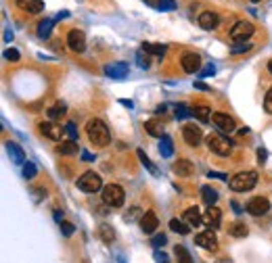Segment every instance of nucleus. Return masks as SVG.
Instances as JSON below:
<instances>
[{
	"instance_id": "nucleus-1",
	"label": "nucleus",
	"mask_w": 272,
	"mask_h": 263,
	"mask_svg": "<svg viewBox=\"0 0 272 263\" xmlns=\"http://www.w3.org/2000/svg\"><path fill=\"white\" fill-rule=\"evenodd\" d=\"M86 134H88V140L94 146H107L111 142L109 128L105 126V121H101V119H90L88 126H86Z\"/></svg>"
},
{
	"instance_id": "nucleus-2",
	"label": "nucleus",
	"mask_w": 272,
	"mask_h": 263,
	"mask_svg": "<svg viewBox=\"0 0 272 263\" xmlns=\"http://www.w3.org/2000/svg\"><path fill=\"white\" fill-rule=\"evenodd\" d=\"M255 184H257V173L255 171H241V173H237L228 180V186H231V190H235V192H247Z\"/></svg>"
},
{
	"instance_id": "nucleus-3",
	"label": "nucleus",
	"mask_w": 272,
	"mask_h": 263,
	"mask_svg": "<svg viewBox=\"0 0 272 263\" xmlns=\"http://www.w3.org/2000/svg\"><path fill=\"white\" fill-rule=\"evenodd\" d=\"M205 142H207V148L211 150V153H216L220 157H228L233 153V142L222 134H209L205 138Z\"/></svg>"
},
{
	"instance_id": "nucleus-4",
	"label": "nucleus",
	"mask_w": 272,
	"mask_h": 263,
	"mask_svg": "<svg viewBox=\"0 0 272 263\" xmlns=\"http://www.w3.org/2000/svg\"><path fill=\"white\" fill-rule=\"evenodd\" d=\"M76 186L82 190V192H96L103 188V180L98 173L94 171H84L78 180H76Z\"/></svg>"
},
{
	"instance_id": "nucleus-5",
	"label": "nucleus",
	"mask_w": 272,
	"mask_h": 263,
	"mask_svg": "<svg viewBox=\"0 0 272 263\" xmlns=\"http://www.w3.org/2000/svg\"><path fill=\"white\" fill-rule=\"evenodd\" d=\"M124 199H126V195H124V188L122 186L109 184V186L103 188V201H105V205H109V207H122L124 205Z\"/></svg>"
},
{
	"instance_id": "nucleus-6",
	"label": "nucleus",
	"mask_w": 272,
	"mask_h": 263,
	"mask_svg": "<svg viewBox=\"0 0 272 263\" xmlns=\"http://www.w3.org/2000/svg\"><path fill=\"white\" fill-rule=\"evenodd\" d=\"M253 34H255V27L249 21H237L231 30V38L235 42H245V40H249Z\"/></svg>"
},
{
	"instance_id": "nucleus-7",
	"label": "nucleus",
	"mask_w": 272,
	"mask_h": 263,
	"mask_svg": "<svg viewBox=\"0 0 272 263\" xmlns=\"http://www.w3.org/2000/svg\"><path fill=\"white\" fill-rule=\"evenodd\" d=\"M182 138L189 146H199L203 140V130L199 126H195V123H187V126L182 128Z\"/></svg>"
},
{
	"instance_id": "nucleus-8",
	"label": "nucleus",
	"mask_w": 272,
	"mask_h": 263,
	"mask_svg": "<svg viewBox=\"0 0 272 263\" xmlns=\"http://www.w3.org/2000/svg\"><path fill=\"white\" fill-rule=\"evenodd\" d=\"M211 121H213V126H216L222 134H233L237 128H235V119L228 115V113H222V111H218V113H213L211 115Z\"/></svg>"
},
{
	"instance_id": "nucleus-9",
	"label": "nucleus",
	"mask_w": 272,
	"mask_h": 263,
	"mask_svg": "<svg viewBox=\"0 0 272 263\" xmlns=\"http://www.w3.org/2000/svg\"><path fill=\"white\" fill-rule=\"evenodd\" d=\"M270 211V203L266 197H253L249 203H247V213L253 215V217H260V215H266Z\"/></svg>"
},
{
	"instance_id": "nucleus-10",
	"label": "nucleus",
	"mask_w": 272,
	"mask_h": 263,
	"mask_svg": "<svg viewBox=\"0 0 272 263\" xmlns=\"http://www.w3.org/2000/svg\"><path fill=\"white\" fill-rule=\"evenodd\" d=\"M180 63H182V69H184L187 73L201 71V57H199V54H195V52H184L182 59H180Z\"/></svg>"
},
{
	"instance_id": "nucleus-11",
	"label": "nucleus",
	"mask_w": 272,
	"mask_h": 263,
	"mask_svg": "<svg viewBox=\"0 0 272 263\" xmlns=\"http://www.w3.org/2000/svg\"><path fill=\"white\" fill-rule=\"evenodd\" d=\"M67 46L74 52H84L86 50V36L82 30H71L67 34Z\"/></svg>"
},
{
	"instance_id": "nucleus-12",
	"label": "nucleus",
	"mask_w": 272,
	"mask_h": 263,
	"mask_svg": "<svg viewBox=\"0 0 272 263\" xmlns=\"http://www.w3.org/2000/svg\"><path fill=\"white\" fill-rule=\"evenodd\" d=\"M38 130H40V134L44 136V138H48V140H61V136H63V132L65 130H61L57 123H52V121H42V123H38Z\"/></svg>"
},
{
	"instance_id": "nucleus-13",
	"label": "nucleus",
	"mask_w": 272,
	"mask_h": 263,
	"mask_svg": "<svg viewBox=\"0 0 272 263\" xmlns=\"http://www.w3.org/2000/svg\"><path fill=\"white\" fill-rule=\"evenodd\" d=\"M195 242L201 248H207V251H216V248H218V238H216V234H213L211 230H205L201 234H197Z\"/></svg>"
},
{
	"instance_id": "nucleus-14",
	"label": "nucleus",
	"mask_w": 272,
	"mask_h": 263,
	"mask_svg": "<svg viewBox=\"0 0 272 263\" xmlns=\"http://www.w3.org/2000/svg\"><path fill=\"white\" fill-rule=\"evenodd\" d=\"M159 228V217L155 215V211H147L140 217V230L145 234H155V230Z\"/></svg>"
},
{
	"instance_id": "nucleus-15",
	"label": "nucleus",
	"mask_w": 272,
	"mask_h": 263,
	"mask_svg": "<svg viewBox=\"0 0 272 263\" xmlns=\"http://www.w3.org/2000/svg\"><path fill=\"white\" fill-rule=\"evenodd\" d=\"M220 23V17H218V13H213V11H203L201 15H199V25L203 27V30H216Z\"/></svg>"
},
{
	"instance_id": "nucleus-16",
	"label": "nucleus",
	"mask_w": 272,
	"mask_h": 263,
	"mask_svg": "<svg viewBox=\"0 0 272 263\" xmlns=\"http://www.w3.org/2000/svg\"><path fill=\"white\" fill-rule=\"evenodd\" d=\"M105 73L109 75V77H113V79H124L126 75H128V63H111V65H107L105 67Z\"/></svg>"
},
{
	"instance_id": "nucleus-17",
	"label": "nucleus",
	"mask_w": 272,
	"mask_h": 263,
	"mask_svg": "<svg viewBox=\"0 0 272 263\" xmlns=\"http://www.w3.org/2000/svg\"><path fill=\"white\" fill-rule=\"evenodd\" d=\"M203 221L209 226V230H216L220 226V221H222V211L216 209V207H207V211L203 215Z\"/></svg>"
},
{
	"instance_id": "nucleus-18",
	"label": "nucleus",
	"mask_w": 272,
	"mask_h": 263,
	"mask_svg": "<svg viewBox=\"0 0 272 263\" xmlns=\"http://www.w3.org/2000/svg\"><path fill=\"white\" fill-rule=\"evenodd\" d=\"M5 146H7V153H9V157H11L13 163H17V165L25 163V153H23V148L17 142H7Z\"/></svg>"
},
{
	"instance_id": "nucleus-19",
	"label": "nucleus",
	"mask_w": 272,
	"mask_h": 263,
	"mask_svg": "<svg viewBox=\"0 0 272 263\" xmlns=\"http://www.w3.org/2000/svg\"><path fill=\"white\" fill-rule=\"evenodd\" d=\"M184 221H187L191 228H199L203 224V215H201V211H199L197 207H189V209L184 211Z\"/></svg>"
},
{
	"instance_id": "nucleus-20",
	"label": "nucleus",
	"mask_w": 272,
	"mask_h": 263,
	"mask_svg": "<svg viewBox=\"0 0 272 263\" xmlns=\"http://www.w3.org/2000/svg\"><path fill=\"white\" fill-rule=\"evenodd\" d=\"M17 3V7L21 9V11H25V13H42L44 11V3L42 0H15Z\"/></svg>"
},
{
	"instance_id": "nucleus-21",
	"label": "nucleus",
	"mask_w": 272,
	"mask_h": 263,
	"mask_svg": "<svg viewBox=\"0 0 272 263\" xmlns=\"http://www.w3.org/2000/svg\"><path fill=\"white\" fill-rule=\"evenodd\" d=\"M174 173L180 176V178H189L193 173V163L189 159H178L174 163Z\"/></svg>"
},
{
	"instance_id": "nucleus-22",
	"label": "nucleus",
	"mask_w": 272,
	"mask_h": 263,
	"mask_svg": "<svg viewBox=\"0 0 272 263\" xmlns=\"http://www.w3.org/2000/svg\"><path fill=\"white\" fill-rule=\"evenodd\" d=\"M145 130H147V134L149 136H153V138H164L166 134H164V126H161V121H157V119H149V121H145Z\"/></svg>"
},
{
	"instance_id": "nucleus-23",
	"label": "nucleus",
	"mask_w": 272,
	"mask_h": 263,
	"mask_svg": "<svg viewBox=\"0 0 272 263\" xmlns=\"http://www.w3.org/2000/svg\"><path fill=\"white\" fill-rule=\"evenodd\" d=\"M201 199L207 207H213L218 201V190L216 188H211V186H201Z\"/></svg>"
},
{
	"instance_id": "nucleus-24",
	"label": "nucleus",
	"mask_w": 272,
	"mask_h": 263,
	"mask_svg": "<svg viewBox=\"0 0 272 263\" xmlns=\"http://www.w3.org/2000/svg\"><path fill=\"white\" fill-rule=\"evenodd\" d=\"M159 155L166 157V159L174 155V142H172V138H170V136L159 138Z\"/></svg>"
},
{
	"instance_id": "nucleus-25",
	"label": "nucleus",
	"mask_w": 272,
	"mask_h": 263,
	"mask_svg": "<svg viewBox=\"0 0 272 263\" xmlns=\"http://www.w3.org/2000/svg\"><path fill=\"white\" fill-rule=\"evenodd\" d=\"M98 238H101L105 244H111L113 240H116V232H113V228L109 224H101L98 226Z\"/></svg>"
},
{
	"instance_id": "nucleus-26",
	"label": "nucleus",
	"mask_w": 272,
	"mask_h": 263,
	"mask_svg": "<svg viewBox=\"0 0 272 263\" xmlns=\"http://www.w3.org/2000/svg\"><path fill=\"white\" fill-rule=\"evenodd\" d=\"M228 234L235 238H245L247 236V226L241 224V221H235V224L228 226Z\"/></svg>"
},
{
	"instance_id": "nucleus-27",
	"label": "nucleus",
	"mask_w": 272,
	"mask_h": 263,
	"mask_svg": "<svg viewBox=\"0 0 272 263\" xmlns=\"http://www.w3.org/2000/svg\"><path fill=\"white\" fill-rule=\"evenodd\" d=\"M170 230H174L176 234H182V236H187L191 232V226L187 221H180V219H170Z\"/></svg>"
},
{
	"instance_id": "nucleus-28",
	"label": "nucleus",
	"mask_w": 272,
	"mask_h": 263,
	"mask_svg": "<svg viewBox=\"0 0 272 263\" xmlns=\"http://www.w3.org/2000/svg\"><path fill=\"white\" fill-rule=\"evenodd\" d=\"M65 111H67V105L65 103H55L48 111H46V115L55 121V119H59V117H63L65 115Z\"/></svg>"
},
{
	"instance_id": "nucleus-29",
	"label": "nucleus",
	"mask_w": 272,
	"mask_h": 263,
	"mask_svg": "<svg viewBox=\"0 0 272 263\" xmlns=\"http://www.w3.org/2000/svg\"><path fill=\"white\" fill-rule=\"evenodd\" d=\"M174 255H176L178 263H193L191 253L187 251V246H182V244H176V246H174Z\"/></svg>"
},
{
	"instance_id": "nucleus-30",
	"label": "nucleus",
	"mask_w": 272,
	"mask_h": 263,
	"mask_svg": "<svg viewBox=\"0 0 272 263\" xmlns=\"http://www.w3.org/2000/svg\"><path fill=\"white\" fill-rule=\"evenodd\" d=\"M57 150H59L61 155H76L78 153V144L74 142V140H65V142H61L59 146H57Z\"/></svg>"
},
{
	"instance_id": "nucleus-31",
	"label": "nucleus",
	"mask_w": 272,
	"mask_h": 263,
	"mask_svg": "<svg viewBox=\"0 0 272 263\" xmlns=\"http://www.w3.org/2000/svg\"><path fill=\"white\" fill-rule=\"evenodd\" d=\"M142 52H149V54H157V57H164L166 46H164V44H153V42H142Z\"/></svg>"
},
{
	"instance_id": "nucleus-32",
	"label": "nucleus",
	"mask_w": 272,
	"mask_h": 263,
	"mask_svg": "<svg viewBox=\"0 0 272 263\" xmlns=\"http://www.w3.org/2000/svg\"><path fill=\"white\" fill-rule=\"evenodd\" d=\"M52 25H55L52 19H44V21H42V23L38 25V38L46 40V38L50 36V32H52Z\"/></svg>"
},
{
	"instance_id": "nucleus-33",
	"label": "nucleus",
	"mask_w": 272,
	"mask_h": 263,
	"mask_svg": "<svg viewBox=\"0 0 272 263\" xmlns=\"http://www.w3.org/2000/svg\"><path fill=\"white\" fill-rule=\"evenodd\" d=\"M209 113H211V111H209L207 107H195V109H193V115H195L199 121H201V123H207V121L211 119Z\"/></svg>"
},
{
	"instance_id": "nucleus-34",
	"label": "nucleus",
	"mask_w": 272,
	"mask_h": 263,
	"mask_svg": "<svg viewBox=\"0 0 272 263\" xmlns=\"http://www.w3.org/2000/svg\"><path fill=\"white\" fill-rule=\"evenodd\" d=\"M136 155H138L140 163H142V165H145V167H147V169H149V171H151L153 176H157V167H155V165L151 163V159H149V157L145 155V150H140V148H138V150H136Z\"/></svg>"
},
{
	"instance_id": "nucleus-35",
	"label": "nucleus",
	"mask_w": 272,
	"mask_h": 263,
	"mask_svg": "<svg viewBox=\"0 0 272 263\" xmlns=\"http://www.w3.org/2000/svg\"><path fill=\"white\" fill-rule=\"evenodd\" d=\"M140 213H142V211H140V207H130V209H128V213L124 215V221H128V224H132V221H136L138 217H142Z\"/></svg>"
},
{
	"instance_id": "nucleus-36",
	"label": "nucleus",
	"mask_w": 272,
	"mask_h": 263,
	"mask_svg": "<svg viewBox=\"0 0 272 263\" xmlns=\"http://www.w3.org/2000/svg\"><path fill=\"white\" fill-rule=\"evenodd\" d=\"M251 48H253V44H249V42H239V44L231 46V54H243V52H249Z\"/></svg>"
},
{
	"instance_id": "nucleus-37",
	"label": "nucleus",
	"mask_w": 272,
	"mask_h": 263,
	"mask_svg": "<svg viewBox=\"0 0 272 263\" xmlns=\"http://www.w3.org/2000/svg\"><path fill=\"white\" fill-rule=\"evenodd\" d=\"M36 171H38V169H36V165H34L32 161L23 163V178H25V180H32V178L36 176Z\"/></svg>"
},
{
	"instance_id": "nucleus-38",
	"label": "nucleus",
	"mask_w": 272,
	"mask_h": 263,
	"mask_svg": "<svg viewBox=\"0 0 272 263\" xmlns=\"http://www.w3.org/2000/svg\"><path fill=\"white\" fill-rule=\"evenodd\" d=\"M193 113L189 111V107L187 105H178L176 107V119H187V117H191Z\"/></svg>"
},
{
	"instance_id": "nucleus-39",
	"label": "nucleus",
	"mask_w": 272,
	"mask_h": 263,
	"mask_svg": "<svg viewBox=\"0 0 272 263\" xmlns=\"http://www.w3.org/2000/svg\"><path fill=\"white\" fill-rule=\"evenodd\" d=\"M157 7H159L161 11H174L176 0H157Z\"/></svg>"
},
{
	"instance_id": "nucleus-40",
	"label": "nucleus",
	"mask_w": 272,
	"mask_h": 263,
	"mask_svg": "<svg viewBox=\"0 0 272 263\" xmlns=\"http://www.w3.org/2000/svg\"><path fill=\"white\" fill-rule=\"evenodd\" d=\"M65 134L69 136V140H74V142H76V138H78V130H76V123H74V121H69L67 126H65Z\"/></svg>"
},
{
	"instance_id": "nucleus-41",
	"label": "nucleus",
	"mask_w": 272,
	"mask_h": 263,
	"mask_svg": "<svg viewBox=\"0 0 272 263\" xmlns=\"http://www.w3.org/2000/svg\"><path fill=\"white\" fill-rule=\"evenodd\" d=\"M264 109H266V113L272 115V86L268 88L266 96H264Z\"/></svg>"
},
{
	"instance_id": "nucleus-42",
	"label": "nucleus",
	"mask_w": 272,
	"mask_h": 263,
	"mask_svg": "<svg viewBox=\"0 0 272 263\" xmlns=\"http://www.w3.org/2000/svg\"><path fill=\"white\" fill-rule=\"evenodd\" d=\"M74 230H76V226H74V224H69V221H63V224H61L63 236H71V234H74Z\"/></svg>"
},
{
	"instance_id": "nucleus-43",
	"label": "nucleus",
	"mask_w": 272,
	"mask_h": 263,
	"mask_svg": "<svg viewBox=\"0 0 272 263\" xmlns=\"http://www.w3.org/2000/svg\"><path fill=\"white\" fill-rule=\"evenodd\" d=\"M5 59L7 61H19V52L15 48H7L5 50Z\"/></svg>"
},
{
	"instance_id": "nucleus-44",
	"label": "nucleus",
	"mask_w": 272,
	"mask_h": 263,
	"mask_svg": "<svg viewBox=\"0 0 272 263\" xmlns=\"http://www.w3.org/2000/svg\"><path fill=\"white\" fill-rule=\"evenodd\" d=\"M136 57H138V65L142 67V69H147L149 65H151V61H149V57H147V54H142V50L136 54Z\"/></svg>"
},
{
	"instance_id": "nucleus-45",
	"label": "nucleus",
	"mask_w": 272,
	"mask_h": 263,
	"mask_svg": "<svg viewBox=\"0 0 272 263\" xmlns=\"http://www.w3.org/2000/svg\"><path fill=\"white\" fill-rule=\"evenodd\" d=\"M166 244V236L164 234H157V236H153V246H161Z\"/></svg>"
},
{
	"instance_id": "nucleus-46",
	"label": "nucleus",
	"mask_w": 272,
	"mask_h": 263,
	"mask_svg": "<svg viewBox=\"0 0 272 263\" xmlns=\"http://www.w3.org/2000/svg\"><path fill=\"white\" fill-rule=\"evenodd\" d=\"M213 71H216V67H213V65H207L203 71H201V75H203V77H205V75H213Z\"/></svg>"
},
{
	"instance_id": "nucleus-47",
	"label": "nucleus",
	"mask_w": 272,
	"mask_h": 263,
	"mask_svg": "<svg viewBox=\"0 0 272 263\" xmlns=\"http://www.w3.org/2000/svg\"><path fill=\"white\" fill-rule=\"evenodd\" d=\"M195 88H197V90H203V92H209V90H211L207 84H203V81H195Z\"/></svg>"
},
{
	"instance_id": "nucleus-48",
	"label": "nucleus",
	"mask_w": 272,
	"mask_h": 263,
	"mask_svg": "<svg viewBox=\"0 0 272 263\" xmlns=\"http://www.w3.org/2000/svg\"><path fill=\"white\" fill-rule=\"evenodd\" d=\"M155 259L159 261V263H168V255H166V253H159V251L155 253Z\"/></svg>"
},
{
	"instance_id": "nucleus-49",
	"label": "nucleus",
	"mask_w": 272,
	"mask_h": 263,
	"mask_svg": "<svg viewBox=\"0 0 272 263\" xmlns=\"http://www.w3.org/2000/svg\"><path fill=\"white\" fill-rule=\"evenodd\" d=\"M207 176H209V178H218V180H228V176H224V173H218V171H209Z\"/></svg>"
},
{
	"instance_id": "nucleus-50",
	"label": "nucleus",
	"mask_w": 272,
	"mask_h": 263,
	"mask_svg": "<svg viewBox=\"0 0 272 263\" xmlns=\"http://www.w3.org/2000/svg\"><path fill=\"white\" fill-rule=\"evenodd\" d=\"M55 219L59 221V224H63V211H59V209H57V211H55Z\"/></svg>"
},
{
	"instance_id": "nucleus-51",
	"label": "nucleus",
	"mask_w": 272,
	"mask_h": 263,
	"mask_svg": "<svg viewBox=\"0 0 272 263\" xmlns=\"http://www.w3.org/2000/svg\"><path fill=\"white\" fill-rule=\"evenodd\" d=\"M257 157H260V161H264V159H266V150L260 148V150H257Z\"/></svg>"
},
{
	"instance_id": "nucleus-52",
	"label": "nucleus",
	"mask_w": 272,
	"mask_h": 263,
	"mask_svg": "<svg viewBox=\"0 0 272 263\" xmlns=\"http://www.w3.org/2000/svg\"><path fill=\"white\" fill-rule=\"evenodd\" d=\"M5 40H7V42H9V40H13V32H7L5 34Z\"/></svg>"
},
{
	"instance_id": "nucleus-53",
	"label": "nucleus",
	"mask_w": 272,
	"mask_h": 263,
	"mask_svg": "<svg viewBox=\"0 0 272 263\" xmlns=\"http://www.w3.org/2000/svg\"><path fill=\"white\" fill-rule=\"evenodd\" d=\"M268 71H270V73H272V61H270V63H268Z\"/></svg>"
},
{
	"instance_id": "nucleus-54",
	"label": "nucleus",
	"mask_w": 272,
	"mask_h": 263,
	"mask_svg": "<svg viewBox=\"0 0 272 263\" xmlns=\"http://www.w3.org/2000/svg\"><path fill=\"white\" fill-rule=\"evenodd\" d=\"M251 3H260V0H251Z\"/></svg>"
}]
</instances>
